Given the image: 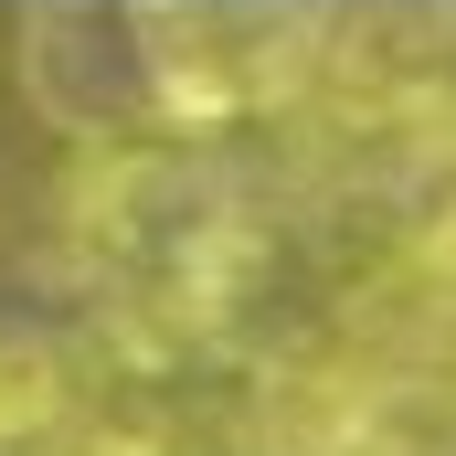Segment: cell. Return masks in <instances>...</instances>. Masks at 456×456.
Listing matches in <instances>:
<instances>
[{
	"instance_id": "obj_1",
	"label": "cell",
	"mask_w": 456,
	"mask_h": 456,
	"mask_svg": "<svg viewBox=\"0 0 456 456\" xmlns=\"http://www.w3.org/2000/svg\"><path fill=\"white\" fill-rule=\"evenodd\" d=\"M75 414V382L43 340H0V446H32V436H64Z\"/></svg>"
},
{
	"instance_id": "obj_2",
	"label": "cell",
	"mask_w": 456,
	"mask_h": 456,
	"mask_svg": "<svg viewBox=\"0 0 456 456\" xmlns=\"http://www.w3.org/2000/svg\"><path fill=\"white\" fill-rule=\"evenodd\" d=\"M53 456H170V446H159L138 414H107V425H64V446H53Z\"/></svg>"
}]
</instances>
